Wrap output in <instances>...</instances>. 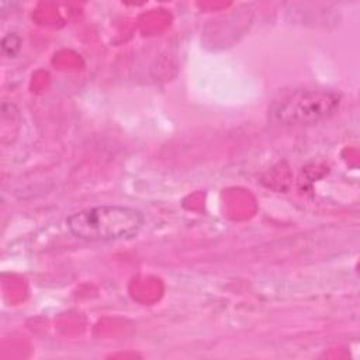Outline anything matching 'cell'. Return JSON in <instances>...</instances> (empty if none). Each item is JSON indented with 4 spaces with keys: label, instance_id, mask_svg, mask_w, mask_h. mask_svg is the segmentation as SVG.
Listing matches in <instances>:
<instances>
[{
    "label": "cell",
    "instance_id": "1",
    "mask_svg": "<svg viewBox=\"0 0 360 360\" xmlns=\"http://www.w3.org/2000/svg\"><path fill=\"white\" fill-rule=\"evenodd\" d=\"M143 214L125 205H97L72 214L66 219L69 232L87 242H110L135 235Z\"/></svg>",
    "mask_w": 360,
    "mask_h": 360
},
{
    "label": "cell",
    "instance_id": "3",
    "mask_svg": "<svg viewBox=\"0 0 360 360\" xmlns=\"http://www.w3.org/2000/svg\"><path fill=\"white\" fill-rule=\"evenodd\" d=\"M21 38L18 34L15 32H10L7 34L3 41H1V52L8 56V58H14L18 52H20V48H21Z\"/></svg>",
    "mask_w": 360,
    "mask_h": 360
},
{
    "label": "cell",
    "instance_id": "2",
    "mask_svg": "<svg viewBox=\"0 0 360 360\" xmlns=\"http://www.w3.org/2000/svg\"><path fill=\"white\" fill-rule=\"evenodd\" d=\"M336 91L325 89L294 90L274 101L270 114L274 121L285 125L314 124L330 117L339 107Z\"/></svg>",
    "mask_w": 360,
    "mask_h": 360
}]
</instances>
